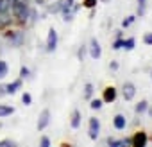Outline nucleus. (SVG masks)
Masks as SVG:
<instances>
[{
    "label": "nucleus",
    "instance_id": "obj_3",
    "mask_svg": "<svg viewBox=\"0 0 152 147\" xmlns=\"http://www.w3.org/2000/svg\"><path fill=\"white\" fill-rule=\"evenodd\" d=\"M57 43H59L57 31H56V27H50L48 32H47V45H45V50H47V52H56Z\"/></svg>",
    "mask_w": 152,
    "mask_h": 147
},
{
    "label": "nucleus",
    "instance_id": "obj_38",
    "mask_svg": "<svg viewBox=\"0 0 152 147\" xmlns=\"http://www.w3.org/2000/svg\"><path fill=\"white\" fill-rule=\"evenodd\" d=\"M100 2H102V4H107V2H111V0H100Z\"/></svg>",
    "mask_w": 152,
    "mask_h": 147
},
{
    "label": "nucleus",
    "instance_id": "obj_21",
    "mask_svg": "<svg viewBox=\"0 0 152 147\" xmlns=\"http://www.w3.org/2000/svg\"><path fill=\"white\" fill-rule=\"evenodd\" d=\"M134 47H136V40H134V38L124 40V47H122V49H125L127 52H131V50H134Z\"/></svg>",
    "mask_w": 152,
    "mask_h": 147
},
{
    "label": "nucleus",
    "instance_id": "obj_34",
    "mask_svg": "<svg viewBox=\"0 0 152 147\" xmlns=\"http://www.w3.org/2000/svg\"><path fill=\"white\" fill-rule=\"evenodd\" d=\"M38 6H47V0H34Z\"/></svg>",
    "mask_w": 152,
    "mask_h": 147
},
{
    "label": "nucleus",
    "instance_id": "obj_23",
    "mask_svg": "<svg viewBox=\"0 0 152 147\" xmlns=\"http://www.w3.org/2000/svg\"><path fill=\"white\" fill-rule=\"evenodd\" d=\"M102 106H104V101L102 99H93V97L90 99V108L91 110H100Z\"/></svg>",
    "mask_w": 152,
    "mask_h": 147
},
{
    "label": "nucleus",
    "instance_id": "obj_27",
    "mask_svg": "<svg viewBox=\"0 0 152 147\" xmlns=\"http://www.w3.org/2000/svg\"><path fill=\"white\" fill-rule=\"evenodd\" d=\"M97 4H99V0H83V6L86 9H95Z\"/></svg>",
    "mask_w": 152,
    "mask_h": 147
},
{
    "label": "nucleus",
    "instance_id": "obj_37",
    "mask_svg": "<svg viewBox=\"0 0 152 147\" xmlns=\"http://www.w3.org/2000/svg\"><path fill=\"white\" fill-rule=\"evenodd\" d=\"M138 4H147V0H138Z\"/></svg>",
    "mask_w": 152,
    "mask_h": 147
},
{
    "label": "nucleus",
    "instance_id": "obj_36",
    "mask_svg": "<svg viewBox=\"0 0 152 147\" xmlns=\"http://www.w3.org/2000/svg\"><path fill=\"white\" fill-rule=\"evenodd\" d=\"M147 113H148V117L152 118V106H148V108H147Z\"/></svg>",
    "mask_w": 152,
    "mask_h": 147
},
{
    "label": "nucleus",
    "instance_id": "obj_29",
    "mask_svg": "<svg viewBox=\"0 0 152 147\" xmlns=\"http://www.w3.org/2000/svg\"><path fill=\"white\" fill-rule=\"evenodd\" d=\"M143 43L147 47H152V32H145L143 34Z\"/></svg>",
    "mask_w": 152,
    "mask_h": 147
},
{
    "label": "nucleus",
    "instance_id": "obj_13",
    "mask_svg": "<svg viewBox=\"0 0 152 147\" xmlns=\"http://www.w3.org/2000/svg\"><path fill=\"white\" fill-rule=\"evenodd\" d=\"M79 7H81L79 4H73L70 9H64V11H63V22H66V24H68V22H72V20H73V16H75V13L79 11Z\"/></svg>",
    "mask_w": 152,
    "mask_h": 147
},
{
    "label": "nucleus",
    "instance_id": "obj_2",
    "mask_svg": "<svg viewBox=\"0 0 152 147\" xmlns=\"http://www.w3.org/2000/svg\"><path fill=\"white\" fill-rule=\"evenodd\" d=\"M4 38H6L13 47H22L23 41H25V34H23V31H20V29H7V31L4 32Z\"/></svg>",
    "mask_w": 152,
    "mask_h": 147
},
{
    "label": "nucleus",
    "instance_id": "obj_12",
    "mask_svg": "<svg viewBox=\"0 0 152 147\" xmlns=\"http://www.w3.org/2000/svg\"><path fill=\"white\" fill-rule=\"evenodd\" d=\"M81 120H83V115L79 110H73L72 111V117H70V127L72 129H79L81 127Z\"/></svg>",
    "mask_w": 152,
    "mask_h": 147
},
{
    "label": "nucleus",
    "instance_id": "obj_24",
    "mask_svg": "<svg viewBox=\"0 0 152 147\" xmlns=\"http://www.w3.org/2000/svg\"><path fill=\"white\" fill-rule=\"evenodd\" d=\"M22 102H23V106H31L32 104V95L29 92H23L22 93Z\"/></svg>",
    "mask_w": 152,
    "mask_h": 147
},
{
    "label": "nucleus",
    "instance_id": "obj_28",
    "mask_svg": "<svg viewBox=\"0 0 152 147\" xmlns=\"http://www.w3.org/2000/svg\"><path fill=\"white\" fill-rule=\"evenodd\" d=\"M122 47H124V38H116V40L113 41V45H111L113 50H120Z\"/></svg>",
    "mask_w": 152,
    "mask_h": 147
},
{
    "label": "nucleus",
    "instance_id": "obj_33",
    "mask_svg": "<svg viewBox=\"0 0 152 147\" xmlns=\"http://www.w3.org/2000/svg\"><path fill=\"white\" fill-rule=\"evenodd\" d=\"M7 92H6V85H0V97H6Z\"/></svg>",
    "mask_w": 152,
    "mask_h": 147
},
{
    "label": "nucleus",
    "instance_id": "obj_14",
    "mask_svg": "<svg viewBox=\"0 0 152 147\" xmlns=\"http://www.w3.org/2000/svg\"><path fill=\"white\" fill-rule=\"evenodd\" d=\"M106 143H107L109 147H122V145H131V138H124V140H116V138H113V136H109V138L106 140Z\"/></svg>",
    "mask_w": 152,
    "mask_h": 147
},
{
    "label": "nucleus",
    "instance_id": "obj_39",
    "mask_svg": "<svg viewBox=\"0 0 152 147\" xmlns=\"http://www.w3.org/2000/svg\"><path fill=\"white\" fill-rule=\"evenodd\" d=\"M150 76H152V72H150Z\"/></svg>",
    "mask_w": 152,
    "mask_h": 147
},
{
    "label": "nucleus",
    "instance_id": "obj_30",
    "mask_svg": "<svg viewBox=\"0 0 152 147\" xmlns=\"http://www.w3.org/2000/svg\"><path fill=\"white\" fill-rule=\"evenodd\" d=\"M143 15H145V4H138V9H136V16L140 18H143Z\"/></svg>",
    "mask_w": 152,
    "mask_h": 147
},
{
    "label": "nucleus",
    "instance_id": "obj_4",
    "mask_svg": "<svg viewBox=\"0 0 152 147\" xmlns=\"http://www.w3.org/2000/svg\"><path fill=\"white\" fill-rule=\"evenodd\" d=\"M88 135L91 140H99V135H100V120L97 117H90V122H88Z\"/></svg>",
    "mask_w": 152,
    "mask_h": 147
},
{
    "label": "nucleus",
    "instance_id": "obj_25",
    "mask_svg": "<svg viewBox=\"0 0 152 147\" xmlns=\"http://www.w3.org/2000/svg\"><path fill=\"white\" fill-rule=\"evenodd\" d=\"M0 147H16V142L13 138H4L0 140Z\"/></svg>",
    "mask_w": 152,
    "mask_h": 147
},
{
    "label": "nucleus",
    "instance_id": "obj_20",
    "mask_svg": "<svg viewBox=\"0 0 152 147\" xmlns=\"http://www.w3.org/2000/svg\"><path fill=\"white\" fill-rule=\"evenodd\" d=\"M7 74H9V65L4 59H0V79L7 77Z\"/></svg>",
    "mask_w": 152,
    "mask_h": 147
},
{
    "label": "nucleus",
    "instance_id": "obj_35",
    "mask_svg": "<svg viewBox=\"0 0 152 147\" xmlns=\"http://www.w3.org/2000/svg\"><path fill=\"white\" fill-rule=\"evenodd\" d=\"M83 57H84V47L79 50V61H83Z\"/></svg>",
    "mask_w": 152,
    "mask_h": 147
},
{
    "label": "nucleus",
    "instance_id": "obj_17",
    "mask_svg": "<svg viewBox=\"0 0 152 147\" xmlns=\"http://www.w3.org/2000/svg\"><path fill=\"white\" fill-rule=\"evenodd\" d=\"M93 93H95V86H93L91 83H86V85H84V92H83V97H84L86 101H90V99L93 97Z\"/></svg>",
    "mask_w": 152,
    "mask_h": 147
},
{
    "label": "nucleus",
    "instance_id": "obj_7",
    "mask_svg": "<svg viewBox=\"0 0 152 147\" xmlns=\"http://www.w3.org/2000/svg\"><path fill=\"white\" fill-rule=\"evenodd\" d=\"M122 95H124L125 101H132V99L136 97V86H134L131 81H125V83L122 85Z\"/></svg>",
    "mask_w": 152,
    "mask_h": 147
},
{
    "label": "nucleus",
    "instance_id": "obj_10",
    "mask_svg": "<svg viewBox=\"0 0 152 147\" xmlns=\"http://www.w3.org/2000/svg\"><path fill=\"white\" fill-rule=\"evenodd\" d=\"M113 126H115V129L124 131V129L127 127V117L122 115V113H116V115L113 117Z\"/></svg>",
    "mask_w": 152,
    "mask_h": 147
},
{
    "label": "nucleus",
    "instance_id": "obj_26",
    "mask_svg": "<svg viewBox=\"0 0 152 147\" xmlns=\"http://www.w3.org/2000/svg\"><path fill=\"white\" fill-rule=\"evenodd\" d=\"M29 77H31V68L22 66L20 68V79H29Z\"/></svg>",
    "mask_w": 152,
    "mask_h": 147
},
{
    "label": "nucleus",
    "instance_id": "obj_9",
    "mask_svg": "<svg viewBox=\"0 0 152 147\" xmlns=\"http://www.w3.org/2000/svg\"><path fill=\"white\" fill-rule=\"evenodd\" d=\"M116 97H118V90H116L115 86H106V88H104V92H102V101H104V102L111 104V102L116 101Z\"/></svg>",
    "mask_w": 152,
    "mask_h": 147
},
{
    "label": "nucleus",
    "instance_id": "obj_11",
    "mask_svg": "<svg viewBox=\"0 0 152 147\" xmlns=\"http://www.w3.org/2000/svg\"><path fill=\"white\" fill-rule=\"evenodd\" d=\"M22 85H23V79H15L13 83H9V85H6V92H7V95H15L18 90H22Z\"/></svg>",
    "mask_w": 152,
    "mask_h": 147
},
{
    "label": "nucleus",
    "instance_id": "obj_1",
    "mask_svg": "<svg viewBox=\"0 0 152 147\" xmlns=\"http://www.w3.org/2000/svg\"><path fill=\"white\" fill-rule=\"evenodd\" d=\"M11 13L15 16V20L22 25H25L29 22V15H31V7H29V2L25 0H13V7H11Z\"/></svg>",
    "mask_w": 152,
    "mask_h": 147
},
{
    "label": "nucleus",
    "instance_id": "obj_32",
    "mask_svg": "<svg viewBox=\"0 0 152 147\" xmlns=\"http://www.w3.org/2000/svg\"><path fill=\"white\" fill-rule=\"evenodd\" d=\"M109 68H111L113 72H116V70L120 68V65H118V61H111V63H109Z\"/></svg>",
    "mask_w": 152,
    "mask_h": 147
},
{
    "label": "nucleus",
    "instance_id": "obj_22",
    "mask_svg": "<svg viewBox=\"0 0 152 147\" xmlns=\"http://www.w3.org/2000/svg\"><path fill=\"white\" fill-rule=\"evenodd\" d=\"M136 18H138L136 15H131V16L124 18V20H122V29H127V27H131V25H132V24L136 22Z\"/></svg>",
    "mask_w": 152,
    "mask_h": 147
},
{
    "label": "nucleus",
    "instance_id": "obj_6",
    "mask_svg": "<svg viewBox=\"0 0 152 147\" xmlns=\"http://www.w3.org/2000/svg\"><path fill=\"white\" fill-rule=\"evenodd\" d=\"M48 124H50V110L45 108V110H41V113H39V117H38L36 129H38V131H43Z\"/></svg>",
    "mask_w": 152,
    "mask_h": 147
},
{
    "label": "nucleus",
    "instance_id": "obj_18",
    "mask_svg": "<svg viewBox=\"0 0 152 147\" xmlns=\"http://www.w3.org/2000/svg\"><path fill=\"white\" fill-rule=\"evenodd\" d=\"M147 108H148V101L143 99L134 106V111H136V115H143V113H147Z\"/></svg>",
    "mask_w": 152,
    "mask_h": 147
},
{
    "label": "nucleus",
    "instance_id": "obj_8",
    "mask_svg": "<svg viewBox=\"0 0 152 147\" xmlns=\"http://www.w3.org/2000/svg\"><path fill=\"white\" fill-rule=\"evenodd\" d=\"M88 50H90V56H91L93 59H100V56H102V47H100V43H99L97 38H91V40H90Z\"/></svg>",
    "mask_w": 152,
    "mask_h": 147
},
{
    "label": "nucleus",
    "instance_id": "obj_19",
    "mask_svg": "<svg viewBox=\"0 0 152 147\" xmlns=\"http://www.w3.org/2000/svg\"><path fill=\"white\" fill-rule=\"evenodd\" d=\"M13 0H0V13H11Z\"/></svg>",
    "mask_w": 152,
    "mask_h": 147
},
{
    "label": "nucleus",
    "instance_id": "obj_16",
    "mask_svg": "<svg viewBox=\"0 0 152 147\" xmlns=\"http://www.w3.org/2000/svg\"><path fill=\"white\" fill-rule=\"evenodd\" d=\"M61 11H63V0H57L52 6H47V13H50V15H56V13H61Z\"/></svg>",
    "mask_w": 152,
    "mask_h": 147
},
{
    "label": "nucleus",
    "instance_id": "obj_15",
    "mask_svg": "<svg viewBox=\"0 0 152 147\" xmlns=\"http://www.w3.org/2000/svg\"><path fill=\"white\" fill-rule=\"evenodd\" d=\"M13 113H15V108L13 106H9V104H0V118H6V117H9Z\"/></svg>",
    "mask_w": 152,
    "mask_h": 147
},
{
    "label": "nucleus",
    "instance_id": "obj_31",
    "mask_svg": "<svg viewBox=\"0 0 152 147\" xmlns=\"http://www.w3.org/2000/svg\"><path fill=\"white\" fill-rule=\"evenodd\" d=\"M39 145L41 147H50V138L48 136H41L39 138Z\"/></svg>",
    "mask_w": 152,
    "mask_h": 147
},
{
    "label": "nucleus",
    "instance_id": "obj_5",
    "mask_svg": "<svg viewBox=\"0 0 152 147\" xmlns=\"http://www.w3.org/2000/svg\"><path fill=\"white\" fill-rule=\"evenodd\" d=\"M147 142H148V135H147L143 129L136 131V133L132 135V138H131V145H132V147H145Z\"/></svg>",
    "mask_w": 152,
    "mask_h": 147
}]
</instances>
